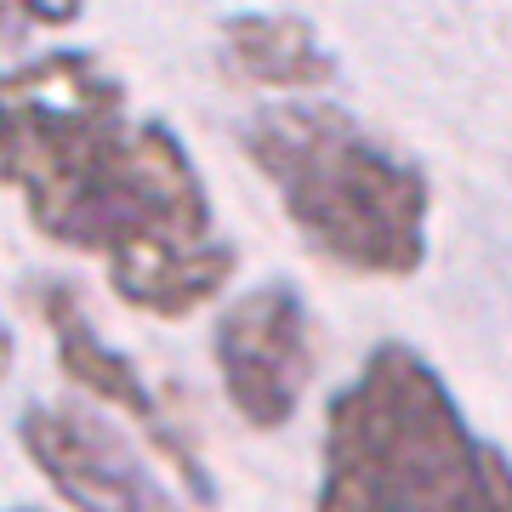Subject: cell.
Returning <instances> with one entry per match:
<instances>
[{
  "label": "cell",
  "instance_id": "3957f363",
  "mask_svg": "<svg viewBox=\"0 0 512 512\" xmlns=\"http://www.w3.org/2000/svg\"><path fill=\"white\" fill-rule=\"evenodd\" d=\"M239 143L313 256L370 279H404L427 262L433 188L348 109L274 103L251 114Z\"/></svg>",
  "mask_w": 512,
  "mask_h": 512
},
{
  "label": "cell",
  "instance_id": "6da1fadb",
  "mask_svg": "<svg viewBox=\"0 0 512 512\" xmlns=\"http://www.w3.org/2000/svg\"><path fill=\"white\" fill-rule=\"evenodd\" d=\"M0 188L52 245L103 256L109 291L154 319L205 308L239 268L183 137L131 109L92 52L0 69Z\"/></svg>",
  "mask_w": 512,
  "mask_h": 512
},
{
  "label": "cell",
  "instance_id": "30bf717a",
  "mask_svg": "<svg viewBox=\"0 0 512 512\" xmlns=\"http://www.w3.org/2000/svg\"><path fill=\"white\" fill-rule=\"evenodd\" d=\"M23 512H29V507H23Z\"/></svg>",
  "mask_w": 512,
  "mask_h": 512
},
{
  "label": "cell",
  "instance_id": "277c9868",
  "mask_svg": "<svg viewBox=\"0 0 512 512\" xmlns=\"http://www.w3.org/2000/svg\"><path fill=\"white\" fill-rule=\"evenodd\" d=\"M217 370L228 404L256 433L285 427L313 382V319L302 291L268 279L234 296L217 319Z\"/></svg>",
  "mask_w": 512,
  "mask_h": 512
},
{
  "label": "cell",
  "instance_id": "ba28073f",
  "mask_svg": "<svg viewBox=\"0 0 512 512\" xmlns=\"http://www.w3.org/2000/svg\"><path fill=\"white\" fill-rule=\"evenodd\" d=\"M86 0H0V46L35 35V29H69L80 23Z\"/></svg>",
  "mask_w": 512,
  "mask_h": 512
},
{
  "label": "cell",
  "instance_id": "52a82bcc",
  "mask_svg": "<svg viewBox=\"0 0 512 512\" xmlns=\"http://www.w3.org/2000/svg\"><path fill=\"white\" fill-rule=\"evenodd\" d=\"M217 57L234 80L268 86V92H313V86H330V74H336V57L319 46L313 23L285 18V12H239V18H228Z\"/></svg>",
  "mask_w": 512,
  "mask_h": 512
},
{
  "label": "cell",
  "instance_id": "8992f818",
  "mask_svg": "<svg viewBox=\"0 0 512 512\" xmlns=\"http://www.w3.org/2000/svg\"><path fill=\"white\" fill-rule=\"evenodd\" d=\"M29 296H35V313L46 319V330H52L63 376H69L74 387L97 393L103 404H114V410H126V416L143 427L148 439H154V450H160V456L183 473V484L194 490V501H200V507H217V484H211V473H205L200 450H194V444H188V433L171 421V410L160 404V393L143 382V370H137L126 353L109 348V342L92 330V319H86V308H80L74 285L35 279V285H29Z\"/></svg>",
  "mask_w": 512,
  "mask_h": 512
},
{
  "label": "cell",
  "instance_id": "7a4b0ae2",
  "mask_svg": "<svg viewBox=\"0 0 512 512\" xmlns=\"http://www.w3.org/2000/svg\"><path fill=\"white\" fill-rule=\"evenodd\" d=\"M313 512H512V456L416 348L376 342L325 404Z\"/></svg>",
  "mask_w": 512,
  "mask_h": 512
},
{
  "label": "cell",
  "instance_id": "5b68a950",
  "mask_svg": "<svg viewBox=\"0 0 512 512\" xmlns=\"http://www.w3.org/2000/svg\"><path fill=\"white\" fill-rule=\"evenodd\" d=\"M18 439L74 512H188L120 439V427L80 404H29Z\"/></svg>",
  "mask_w": 512,
  "mask_h": 512
},
{
  "label": "cell",
  "instance_id": "9c48e42d",
  "mask_svg": "<svg viewBox=\"0 0 512 512\" xmlns=\"http://www.w3.org/2000/svg\"><path fill=\"white\" fill-rule=\"evenodd\" d=\"M12 359H18V342H12V325L0 319V382L12 376Z\"/></svg>",
  "mask_w": 512,
  "mask_h": 512
}]
</instances>
